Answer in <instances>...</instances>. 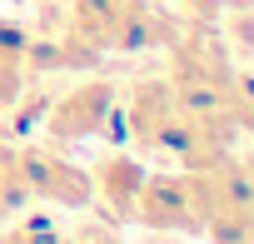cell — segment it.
Listing matches in <instances>:
<instances>
[{
	"mask_svg": "<svg viewBox=\"0 0 254 244\" xmlns=\"http://www.w3.org/2000/svg\"><path fill=\"white\" fill-rule=\"evenodd\" d=\"M170 40H175V20L160 0H75L70 30L55 60L90 65L100 55H135V50L170 45Z\"/></svg>",
	"mask_w": 254,
	"mask_h": 244,
	"instance_id": "6da1fadb",
	"label": "cell"
},
{
	"mask_svg": "<svg viewBox=\"0 0 254 244\" xmlns=\"http://www.w3.org/2000/svg\"><path fill=\"white\" fill-rule=\"evenodd\" d=\"M15 180L25 199H50L60 209H90V170L65 160L55 145H15Z\"/></svg>",
	"mask_w": 254,
	"mask_h": 244,
	"instance_id": "7a4b0ae2",
	"label": "cell"
},
{
	"mask_svg": "<svg viewBox=\"0 0 254 244\" xmlns=\"http://www.w3.org/2000/svg\"><path fill=\"white\" fill-rule=\"evenodd\" d=\"M115 105H120V90L115 80H85L75 90H65L50 115H45V140L50 145H80V140H100L115 120Z\"/></svg>",
	"mask_w": 254,
	"mask_h": 244,
	"instance_id": "3957f363",
	"label": "cell"
},
{
	"mask_svg": "<svg viewBox=\"0 0 254 244\" xmlns=\"http://www.w3.org/2000/svg\"><path fill=\"white\" fill-rule=\"evenodd\" d=\"M135 224L165 229V234L199 229V209H194L190 175H175V170H145V184H140V194H135Z\"/></svg>",
	"mask_w": 254,
	"mask_h": 244,
	"instance_id": "277c9868",
	"label": "cell"
},
{
	"mask_svg": "<svg viewBox=\"0 0 254 244\" xmlns=\"http://www.w3.org/2000/svg\"><path fill=\"white\" fill-rule=\"evenodd\" d=\"M145 184V165L125 150H105L90 165V204H100L115 224H135V194Z\"/></svg>",
	"mask_w": 254,
	"mask_h": 244,
	"instance_id": "5b68a950",
	"label": "cell"
},
{
	"mask_svg": "<svg viewBox=\"0 0 254 244\" xmlns=\"http://www.w3.org/2000/svg\"><path fill=\"white\" fill-rule=\"evenodd\" d=\"M180 115V100H175V90H170V80L165 75H145V80H135L130 85V105H125V130H130V140L135 145H145V150H155L160 145V135L170 130V120Z\"/></svg>",
	"mask_w": 254,
	"mask_h": 244,
	"instance_id": "8992f818",
	"label": "cell"
},
{
	"mask_svg": "<svg viewBox=\"0 0 254 244\" xmlns=\"http://www.w3.org/2000/svg\"><path fill=\"white\" fill-rule=\"evenodd\" d=\"M10 224V219H5ZM60 224L50 214H20L10 229H0V244H60Z\"/></svg>",
	"mask_w": 254,
	"mask_h": 244,
	"instance_id": "52a82bcc",
	"label": "cell"
},
{
	"mask_svg": "<svg viewBox=\"0 0 254 244\" xmlns=\"http://www.w3.org/2000/svg\"><path fill=\"white\" fill-rule=\"evenodd\" d=\"M20 204H25V189L15 180V145H0V224L15 219Z\"/></svg>",
	"mask_w": 254,
	"mask_h": 244,
	"instance_id": "ba28073f",
	"label": "cell"
},
{
	"mask_svg": "<svg viewBox=\"0 0 254 244\" xmlns=\"http://www.w3.org/2000/svg\"><path fill=\"white\" fill-rule=\"evenodd\" d=\"M30 45H35V35L20 20L0 15V60H5V65H30Z\"/></svg>",
	"mask_w": 254,
	"mask_h": 244,
	"instance_id": "9c48e42d",
	"label": "cell"
},
{
	"mask_svg": "<svg viewBox=\"0 0 254 244\" xmlns=\"http://www.w3.org/2000/svg\"><path fill=\"white\" fill-rule=\"evenodd\" d=\"M25 90V65H5L0 60V110H10Z\"/></svg>",
	"mask_w": 254,
	"mask_h": 244,
	"instance_id": "30bf717a",
	"label": "cell"
},
{
	"mask_svg": "<svg viewBox=\"0 0 254 244\" xmlns=\"http://www.w3.org/2000/svg\"><path fill=\"white\" fill-rule=\"evenodd\" d=\"M180 10L190 15V25H199V30H209L219 15H224V0H180Z\"/></svg>",
	"mask_w": 254,
	"mask_h": 244,
	"instance_id": "8fae6325",
	"label": "cell"
},
{
	"mask_svg": "<svg viewBox=\"0 0 254 244\" xmlns=\"http://www.w3.org/2000/svg\"><path fill=\"white\" fill-rule=\"evenodd\" d=\"M95 244H120L115 234H105V229H95Z\"/></svg>",
	"mask_w": 254,
	"mask_h": 244,
	"instance_id": "7c38bea8",
	"label": "cell"
}]
</instances>
